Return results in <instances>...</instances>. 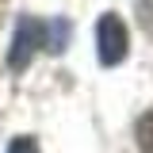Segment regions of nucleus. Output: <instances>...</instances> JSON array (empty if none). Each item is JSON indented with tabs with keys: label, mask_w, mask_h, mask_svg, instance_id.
Here are the masks:
<instances>
[{
	"label": "nucleus",
	"mask_w": 153,
	"mask_h": 153,
	"mask_svg": "<svg viewBox=\"0 0 153 153\" xmlns=\"http://www.w3.org/2000/svg\"><path fill=\"white\" fill-rule=\"evenodd\" d=\"M134 138H138V149H142V153H153V107L142 115V119H138Z\"/></svg>",
	"instance_id": "7ed1b4c3"
},
{
	"label": "nucleus",
	"mask_w": 153,
	"mask_h": 153,
	"mask_svg": "<svg viewBox=\"0 0 153 153\" xmlns=\"http://www.w3.org/2000/svg\"><path fill=\"white\" fill-rule=\"evenodd\" d=\"M126 50H130L126 23L115 16V12L100 16V23H96V54H100V65H103V69L119 65V61L126 57Z\"/></svg>",
	"instance_id": "f03ea898"
},
{
	"label": "nucleus",
	"mask_w": 153,
	"mask_h": 153,
	"mask_svg": "<svg viewBox=\"0 0 153 153\" xmlns=\"http://www.w3.org/2000/svg\"><path fill=\"white\" fill-rule=\"evenodd\" d=\"M69 38H73V23L65 16H57V19L19 16L16 19V35H12V50H8V69H12V73H23L38 50L61 54V50L69 46Z\"/></svg>",
	"instance_id": "f257e3e1"
},
{
	"label": "nucleus",
	"mask_w": 153,
	"mask_h": 153,
	"mask_svg": "<svg viewBox=\"0 0 153 153\" xmlns=\"http://www.w3.org/2000/svg\"><path fill=\"white\" fill-rule=\"evenodd\" d=\"M138 27L153 35V0H138Z\"/></svg>",
	"instance_id": "20e7f679"
},
{
	"label": "nucleus",
	"mask_w": 153,
	"mask_h": 153,
	"mask_svg": "<svg viewBox=\"0 0 153 153\" xmlns=\"http://www.w3.org/2000/svg\"><path fill=\"white\" fill-rule=\"evenodd\" d=\"M8 153H38V142L31 138V134H19L16 142L8 146Z\"/></svg>",
	"instance_id": "39448f33"
}]
</instances>
